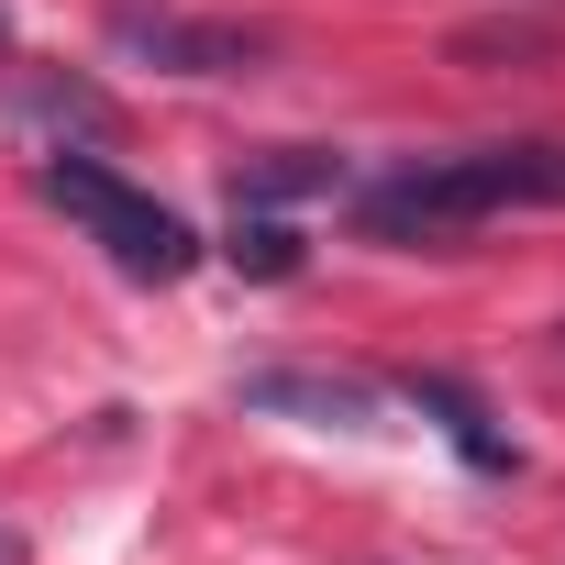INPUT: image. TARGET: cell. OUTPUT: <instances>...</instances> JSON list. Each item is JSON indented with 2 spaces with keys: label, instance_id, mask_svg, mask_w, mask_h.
Here are the masks:
<instances>
[{
  "label": "cell",
  "instance_id": "obj_2",
  "mask_svg": "<svg viewBox=\"0 0 565 565\" xmlns=\"http://www.w3.org/2000/svg\"><path fill=\"white\" fill-rule=\"evenodd\" d=\"M45 200L122 266V277H145V289H167V277H189L200 266V233L167 211V200H145L134 178H111L100 156H45Z\"/></svg>",
  "mask_w": 565,
  "mask_h": 565
},
{
  "label": "cell",
  "instance_id": "obj_6",
  "mask_svg": "<svg viewBox=\"0 0 565 565\" xmlns=\"http://www.w3.org/2000/svg\"><path fill=\"white\" fill-rule=\"evenodd\" d=\"M333 178H344V156H266L244 178V200H300V189H333Z\"/></svg>",
  "mask_w": 565,
  "mask_h": 565
},
{
  "label": "cell",
  "instance_id": "obj_3",
  "mask_svg": "<svg viewBox=\"0 0 565 565\" xmlns=\"http://www.w3.org/2000/svg\"><path fill=\"white\" fill-rule=\"evenodd\" d=\"M122 56H167V67H189V78H233V67H255L266 56V34H244V23H122Z\"/></svg>",
  "mask_w": 565,
  "mask_h": 565
},
{
  "label": "cell",
  "instance_id": "obj_1",
  "mask_svg": "<svg viewBox=\"0 0 565 565\" xmlns=\"http://www.w3.org/2000/svg\"><path fill=\"white\" fill-rule=\"evenodd\" d=\"M499 211H565V145H466V156H422L399 178H377L355 200V222L377 244H444V233H477Z\"/></svg>",
  "mask_w": 565,
  "mask_h": 565
},
{
  "label": "cell",
  "instance_id": "obj_4",
  "mask_svg": "<svg viewBox=\"0 0 565 565\" xmlns=\"http://www.w3.org/2000/svg\"><path fill=\"white\" fill-rule=\"evenodd\" d=\"M244 411H311V422L355 433V422H377V388H366V377H300V366H266V377H244Z\"/></svg>",
  "mask_w": 565,
  "mask_h": 565
},
{
  "label": "cell",
  "instance_id": "obj_5",
  "mask_svg": "<svg viewBox=\"0 0 565 565\" xmlns=\"http://www.w3.org/2000/svg\"><path fill=\"white\" fill-rule=\"evenodd\" d=\"M399 399H411V411H433V422H444V444H455L466 466H488V477L510 466V433L488 422V399H477L466 377H399Z\"/></svg>",
  "mask_w": 565,
  "mask_h": 565
},
{
  "label": "cell",
  "instance_id": "obj_8",
  "mask_svg": "<svg viewBox=\"0 0 565 565\" xmlns=\"http://www.w3.org/2000/svg\"><path fill=\"white\" fill-rule=\"evenodd\" d=\"M455 56H543V34H532V23H466Z\"/></svg>",
  "mask_w": 565,
  "mask_h": 565
},
{
  "label": "cell",
  "instance_id": "obj_7",
  "mask_svg": "<svg viewBox=\"0 0 565 565\" xmlns=\"http://www.w3.org/2000/svg\"><path fill=\"white\" fill-rule=\"evenodd\" d=\"M233 266L289 277V266H300V233H289V222H233Z\"/></svg>",
  "mask_w": 565,
  "mask_h": 565
}]
</instances>
